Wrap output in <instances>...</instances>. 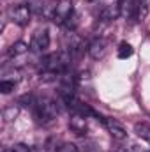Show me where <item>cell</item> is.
I'll return each instance as SVG.
<instances>
[{
  "label": "cell",
  "mask_w": 150,
  "mask_h": 152,
  "mask_svg": "<svg viewBox=\"0 0 150 152\" xmlns=\"http://www.w3.org/2000/svg\"><path fill=\"white\" fill-rule=\"evenodd\" d=\"M73 57L69 51H57L41 60V71L42 73H53V75H64L71 67Z\"/></svg>",
  "instance_id": "obj_1"
},
{
  "label": "cell",
  "mask_w": 150,
  "mask_h": 152,
  "mask_svg": "<svg viewBox=\"0 0 150 152\" xmlns=\"http://www.w3.org/2000/svg\"><path fill=\"white\" fill-rule=\"evenodd\" d=\"M32 112H34L37 124H48V122L57 118L58 104L51 97H36V101L32 104Z\"/></svg>",
  "instance_id": "obj_2"
},
{
  "label": "cell",
  "mask_w": 150,
  "mask_h": 152,
  "mask_svg": "<svg viewBox=\"0 0 150 152\" xmlns=\"http://www.w3.org/2000/svg\"><path fill=\"white\" fill-rule=\"evenodd\" d=\"M7 14H9V20L14 21L16 25L27 27L32 18V9H30V5H11Z\"/></svg>",
  "instance_id": "obj_3"
},
{
  "label": "cell",
  "mask_w": 150,
  "mask_h": 152,
  "mask_svg": "<svg viewBox=\"0 0 150 152\" xmlns=\"http://www.w3.org/2000/svg\"><path fill=\"white\" fill-rule=\"evenodd\" d=\"M101 122H103V126L106 127V131L111 134V138H115V140H125V138H127L125 127H124L117 118H111V117H101Z\"/></svg>",
  "instance_id": "obj_4"
},
{
  "label": "cell",
  "mask_w": 150,
  "mask_h": 152,
  "mask_svg": "<svg viewBox=\"0 0 150 152\" xmlns=\"http://www.w3.org/2000/svg\"><path fill=\"white\" fill-rule=\"evenodd\" d=\"M108 46H110L108 39L97 37V39H94V41L88 44L87 50H88V55H90L94 60H101V58L106 57V53H108Z\"/></svg>",
  "instance_id": "obj_5"
},
{
  "label": "cell",
  "mask_w": 150,
  "mask_h": 152,
  "mask_svg": "<svg viewBox=\"0 0 150 152\" xmlns=\"http://www.w3.org/2000/svg\"><path fill=\"white\" fill-rule=\"evenodd\" d=\"M73 0H57V7H55V14H53V21L55 23H66V20L73 14Z\"/></svg>",
  "instance_id": "obj_6"
},
{
  "label": "cell",
  "mask_w": 150,
  "mask_h": 152,
  "mask_svg": "<svg viewBox=\"0 0 150 152\" xmlns=\"http://www.w3.org/2000/svg\"><path fill=\"white\" fill-rule=\"evenodd\" d=\"M50 48V32L46 28L42 30H37L34 36H32V41H30V50H34L36 53H42Z\"/></svg>",
  "instance_id": "obj_7"
},
{
  "label": "cell",
  "mask_w": 150,
  "mask_h": 152,
  "mask_svg": "<svg viewBox=\"0 0 150 152\" xmlns=\"http://www.w3.org/2000/svg\"><path fill=\"white\" fill-rule=\"evenodd\" d=\"M118 12L124 20H133L138 11V4L134 0H118Z\"/></svg>",
  "instance_id": "obj_8"
},
{
  "label": "cell",
  "mask_w": 150,
  "mask_h": 152,
  "mask_svg": "<svg viewBox=\"0 0 150 152\" xmlns=\"http://www.w3.org/2000/svg\"><path fill=\"white\" fill-rule=\"evenodd\" d=\"M69 129L78 134V136H85L87 131H88V126H87V117H81V115H73V118L69 120Z\"/></svg>",
  "instance_id": "obj_9"
},
{
  "label": "cell",
  "mask_w": 150,
  "mask_h": 152,
  "mask_svg": "<svg viewBox=\"0 0 150 152\" xmlns=\"http://www.w3.org/2000/svg\"><path fill=\"white\" fill-rule=\"evenodd\" d=\"M117 16H120V12H118V5H104V7L99 11V20L104 21V23L113 21Z\"/></svg>",
  "instance_id": "obj_10"
},
{
  "label": "cell",
  "mask_w": 150,
  "mask_h": 152,
  "mask_svg": "<svg viewBox=\"0 0 150 152\" xmlns=\"http://www.w3.org/2000/svg\"><path fill=\"white\" fill-rule=\"evenodd\" d=\"M28 51V44L27 42H23V41H16L14 44H11V48L7 50V55L9 57H21V55H25Z\"/></svg>",
  "instance_id": "obj_11"
},
{
  "label": "cell",
  "mask_w": 150,
  "mask_h": 152,
  "mask_svg": "<svg viewBox=\"0 0 150 152\" xmlns=\"http://www.w3.org/2000/svg\"><path fill=\"white\" fill-rule=\"evenodd\" d=\"M134 131H136V134H138L141 140H145V142L150 143V126L149 124H145V122H136V124H134Z\"/></svg>",
  "instance_id": "obj_12"
},
{
  "label": "cell",
  "mask_w": 150,
  "mask_h": 152,
  "mask_svg": "<svg viewBox=\"0 0 150 152\" xmlns=\"http://www.w3.org/2000/svg\"><path fill=\"white\" fill-rule=\"evenodd\" d=\"M150 12V0H138V11H136V18L140 21H143Z\"/></svg>",
  "instance_id": "obj_13"
},
{
  "label": "cell",
  "mask_w": 150,
  "mask_h": 152,
  "mask_svg": "<svg viewBox=\"0 0 150 152\" xmlns=\"http://www.w3.org/2000/svg\"><path fill=\"white\" fill-rule=\"evenodd\" d=\"M133 51H134V50H133V46H131L129 42H125V41H124V42H120V44H118L117 55H118V58H122V60H124V58H129V57L133 55Z\"/></svg>",
  "instance_id": "obj_14"
},
{
  "label": "cell",
  "mask_w": 150,
  "mask_h": 152,
  "mask_svg": "<svg viewBox=\"0 0 150 152\" xmlns=\"http://www.w3.org/2000/svg\"><path fill=\"white\" fill-rule=\"evenodd\" d=\"M20 113V108L18 106H9V108H5L4 112H2V118L5 120V122H12L16 117Z\"/></svg>",
  "instance_id": "obj_15"
},
{
  "label": "cell",
  "mask_w": 150,
  "mask_h": 152,
  "mask_svg": "<svg viewBox=\"0 0 150 152\" xmlns=\"http://www.w3.org/2000/svg\"><path fill=\"white\" fill-rule=\"evenodd\" d=\"M64 25H66V28H67L69 32H74L76 28H78V25H79V16H78V12L73 11V14L66 20V23H64Z\"/></svg>",
  "instance_id": "obj_16"
},
{
  "label": "cell",
  "mask_w": 150,
  "mask_h": 152,
  "mask_svg": "<svg viewBox=\"0 0 150 152\" xmlns=\"http://www.w3.org/2000/svg\"><path fill=\"white\" fill-rule=\"evenodd\" d=\"M14 87H16L14 81H9V80H2L0 81V92L2 94H11L14 90Z\"/></svg>",
  "instance_id": "obj_17"
},
{
  "label": "cell",
  "mask_w": 150,
  "mask_h": 152,
  "mask_svg": "<svg viewBox=\"0 0 150 152\" xmlns=\"http://www.w3.org/2000/svg\"><path fill=\"white\" fill-rule=\"evenodd\" d=\"M55 152H79V149H78V145H74V143L66 142V143H60L58 149H55Z\"/></svg>",
  "instance_id": "obj_18"
},
{
  "label": "cell",
  "mask_w": 150,
  "mask_h": 152,
  "mask_svg": "<svg viewBox=\"0 0 150 152\" xmlns=\"http://www.w3.org/2000/svg\"><path fill=\"white\" fill-rule=\"evenodd\" d=\"M11 152H32V147H27V145H23V143H16Z\"/></svg>",
  "instance_id": "obj_19"
},
{
  "label": "cell",
  "mask_w": 150,
  "mask_h": 152,
  "mask_svg": "<svg viewBox=\"0 0 150 152\" xmlns=\"http://www.w3.org/2000/svg\"><path fill=\"white\" fill-rule=\"evenodd\" d=\"M85 145H87L85 152H99V147H97V145H95V142H92V140L85 142Z\"/></svg>",
  "instance_id": "obj_20"
},
{
  "label": "cell",
  "mask_w": 150,
  "mask_h": 152,
  "mask_svg": "<svg viewBox=\"0 0 150 152\" xmlns=\"http://www.w3.org/2000/svg\"><path fill=\"white\" fill-rule=\"evenodd\" d=\"M32 152H46V147H39V145H36V147H32Z\"/></svg>",
  "instance_id": "obj_21"
},
{
  "label": "cell",
  "mask_w": 150,
  "mask_h": 152,
  "mask_svg": "<svg viewBox=\"0 0 150 152\" xmlns=\"http://www.w3.org/2000/svg\"><path fill=\"white\" fill-rule=\"evenodd\" d=\"M115 152H133L131 149H124V147H118V149H115Z\"/></svg>",
  "instance_id": "obj_22"
},
{
  "label": "cell",
  "mask_w": 150,
  "mask_h": 152,
  "mask_svg": "<svg viewBox=\"0 0 150 152\" xmlns=\"http://www.w3.org/2000/svg\"><path fill=\"white\" fill-rule=\"evenodd\" d=\"M2 152H11V149H2Z\"/></svg>",
  "instance_id": "obj_23"
}]
</instances>
